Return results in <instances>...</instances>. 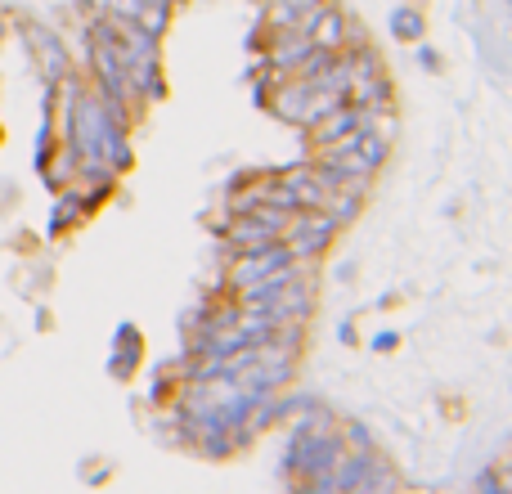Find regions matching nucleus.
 <instances>
[{
	"mask_svg": "<svg viewBox=\"0 0 512 494\" xmlns=\"http://www.w3.org/2000/svg\"><path fill=\"white\" fill-rule=\"evenodd\" d=\"M0 36H5V18H0Z\"/></svg>",
	"mask_w": 512,
	"mask_h": 494,
	"instance_id": "nucleus-1",
	"label": "nucleus"
}]
</instances>
